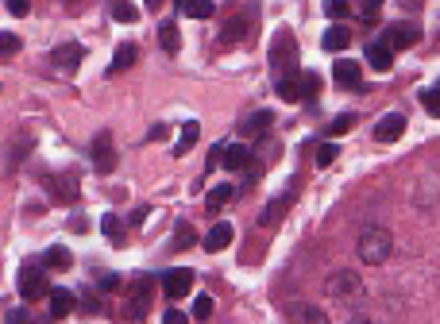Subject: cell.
Here are the masks:
<instances>
[{"instance_id":"obj_1","label":"cell","mask_w":440,"mask_h":324,"mask_svg":"<svg viewBox=\"0 0 440 324\" xmlns=\"http://www.w3.org/2000/svg\"><path fill=\"white\" fill-rule=\"evenodd\" d=\"M390 247H394V239H390V232L383 224H367L363 232H359V239H355V251H359V259L371 262V267H378V262L390 259Z\"/></svg>"},{"instance_id":"obj_2","label":"cell","mask_w":440,"mask_h":324,"mask_svg":"<svg viewBox=\"0 0 440 324\" xmlns=\"http://www.w3.org/2000/svg\"><path fill=\"white\" fill-rule=\"evenodd\" d=\"M324 293L340 305H359L363 301V282H359V274H352V270H336L333 278L324 282Z\"/></svg>"},{"instance_id":"obj_3","label":"cell","mask_w":440,"mask_h":324,"mask_svg":"<svg viewBox=\"0 0 440 324\" xmlns=\"http://www.w3.org/2000/svg\"><path fill=\"white\" fill-rule=\"evenodd\" d=\"M39 182H43V189L51 193L54 205H70V201H77V178L70 170H47Z\"/></svg>"},{"instance_id":"obj_4","label":"cell","mask_w":440,"mask_h":324,"mask_svg":"<svg viewBox=\"0 0 440 324\" xmlns=\"http://www.w3.org/2000/svg\"><path fill=\"white\" fill-rule=\"evenodd\" d=\"M20 297H23V301L51 297V286H47V274H43L39 262H23V267H20Z\"/></svg>"},{"instance_id":"obj_5","label":"cell","mask_w":440,"mask_h":324,"mask_svg":"<svg viewBox=\"0 0 440 324\" xmlns=\"http://www.w3.org/2000/svg\"><path fill=\"white\" fill-rule=\"evenodd\" d=\"M251 27H255V12L244 8V12H236V16L224 23V31H220V39H216V43H220V46H232V43H240V39H247V35H251Z\"/></svg>"},{"instance_id":"obj_6","label":"cell","mask_w":440,"mask_h":324,"mask_svg":"<svg viewBox=\"0 0 440 324\" xmlns=\"http://www.w3.org/2000/svg\"><path fill=\"white\" fill-rule=\"evenodd\" d=\"M162 290H166V297H190L194 293V270H185V267H174L162 274Z\"/></svg>"},{"instance_id":"obj_7","label":"cell","mask_w":440,"mask_h":324,"mask_svg":"<svg viewBox=\"0 0 440 324\" xmlns=\"http://www.w3.org/2000/svg\"><path fill=\"white\" fill-rule=\"evenodd\" d=\"M93 166H97L101 174L116 170V147H112V135H108V131H101L97 139H93Z\"/></svg>"},{"instance_id":"obj_8","label":"cell","mask_w":440,"mask_h":324,"mask_svg":"<svg viewBox=\"0 0 440 324\" xmlns=\"http://www.w3.org/2000/svg\"><path fill=\"white\" fill-rule=\"evenodd\" d=\"M333 77L340 89H363V70H359V62H352V58H336Z\"/></svg>"},{"instance_id":"obj_9","label":"cell","mask_w":440,"mask_h":324,"mask_svg":"<svg viewBox=\"0 0 440 324\" xmlns=\"http://www.w3.org/2000/svg\"><path fill=\"white\" fill-rule=\"evenodd\" d=\"M286 316H290V324H328V313L309 301H290L286 305Z\"/></svg>"},{"instance_id":"obj_10","label":"cell","mask_w":440,"mask_h":324,"mask_svg":"<svg viewBox=\"0 0 440 324\" xmlns=\"http://www.w3.org/2000/svg\"><path fill=\"white\" fill-rule=\"evenodd\" d=\"M402 131H406V112H387V116L375 124V139L394 143V139H402Z\"/></svg>"},{"instance_id":"obj_11","label":"cell","mask_w":440,"mask_h":324,"mask_svg":"<svg viewBox=\"0 0 440 324\" xmlns=\"http://www.w3.org/2000/svg\"><path fill=\"white\" fill-rule=\"evenodd\" d=\"M232 236H236V228L228 224V220H224V224H213L209 232H205L201 247H205V251H213V255H216V251H224L228 243H232Z\"/></svg>"},{"instance_id":"obj_12","label":"cell","mask_w":440,"mask_h":324,"mask_svg":"<svg viewBox=\"0 0 440 324\" xmlns=\"http://www.w3.org/2000/svg\"><path fill=\"white\" fill-rule=\"evenodd\" d=\"M383 39H387L394 51H398V46H413L421 39V27H417V23H394V27H387Z\"/></svg>"},{"instance_id":"obj_13","label":"cell","mask_w":440,"mask_h":324,"mask_svg":"<svg viewBox=\"0 0 440 324\" xmlns=\"http://www.w3.org/2000/svg\"><path fill=\"white\" fill-rule=\"evenodd\" d=\"M367 62L375 66V70H390L394 66V46L387 39H371L367 43Z\"/></svg>"},{"instance_id":"obj_14","label":"cell","mask_w":440,"mask_h":324,"mask_svg":"<svg viewBox=\"0 0 440 324\" xmlns=\"http://www.w3.org/2000/svg\"><path fill=\"white\" fill-rule=\"evenodd\" d=\"M51 58H54V66H62V70H74V66L86 58V46H81V43H58Z\"/></svg>"},{"instance_id":"obj_15","label":"cell","mask_w":440,"mask_h":324,"mask_svg":"<svg viewBox=\"0 0 440 324\" xmlns=\"http://www.w3.org/2000/svg\"><path fill=\"white\" fill-rule=\"evenodd\" d=\"M270 62H274V70H279L282 62H298V46H294V35L282 31L279 39H274V51H270Z\"/></svg>"},{"instance_id":"obj_16","label":"cell","mask_w":440,"mask_h":324,"mask_svg":"<svg viewBox=\"0 0 440 324\" xmlns=\"http://www.w3.org/2000/svg\"><path fill=\"white\" fill-rule=\"evenodd\" d=\"M286 213H290V197H270V205L259 213V224H263V228H274Z\"/></svg>"},{"instance_id":"obj_17","label":"cell","mask_w":440,"mask_h":324,"mask_svg":"<svg viewBox=\"0 0 440 324\" xmlns=\"http://www.w3.org/2000/svg\"><path fill=\"white\" fill-rule=\"evenodd\" d=\"M135 58H140V46H135V43H116V54H112V66H108V74H120V70L135 66Z\"/></svg>"},{"instance_id":"obj_18","label":"cell","mask_w":440,"mask_h":324,"mask_svg":"<svg viewBox=\"0 0 440 324\" xmlns=\"http://www.w3.org/2000/svg\"><path fill=\"white\" fill-rule=\"evenodd\" d=\"M159 43H162V51L170 54V58L182 51V35H178V23H174V20H162L159 23Z\"/></svg>"},{"instance_id":"obj_19","label":"cell","mask_w":440,"mask_h":324,"mask_svg":"<svg viewBox=\"0 0 440 324\" xmlns=\"http://www.w3.org/2000/svg\"><path fill=\"white\" fill-rule=\"evenodd\" d=\"M348 43H352V31H348V27H340V23H333V27L321 35V46H324V51H333V54H340Z\"/></svg>"},{"instance_id":"obj_20","label":"cell","mask_w":440,"mask_h":324,"mask_svg":"<svg viewBox=\"0 0 440 324\" xmlns=\"http://www.w3.org/2000/svg\"><path fill=\"white\" fill-rule=\"evenodd\" d=\"M298 93H301V100L317 105V97H321V77L313 74V70H301L298 74Z\"/></svg>"},{"instance_id":"obj_21","label":"cell","mask_w":440,"mask_h":324,"mask_svg":"<svg viewBox=\"0 0 440 324\" xmlns=\"http://www.w3.org/2000/svg\"><path fill=\"white\" fill-rule=\"evenodd\" d=\"M247 162H251V151L244 143H228L224 147V170H247Z\"/></svg>"},{"instance_id":"obj_22","label":"cell","mask_w":440,"mask_h":324,"mask_svg":"<svg viewBox=\"0 0 440 324\" xmlns=\"http://www.w3.org/2000/svg\"><path fill=\"white\" fill-rule=\"evenodd\" d=\"M197 139H201V124H197V120H190V124L182 128V135H178V143H174V154H178V159H182V154H190Z\"/></svg>"},{"instance_id":"obj_23","label":"cell","mask_w":440,"mask_h":324,"mask_svg":"<svg viewBox=\"0 0 440 324\" xmlns=\"http://www.w3.org/2000/svg\"><path fill=\"white\" fill-rule=\"evenodd\" d=\"M70 309H74V293L70 290H51V316L54 321H62V316H70Z\"/></svg>"},{"instance_id":"obj_24","label":"cell","mask_w":440,"mask_h":324,"mask_svg":"<svg viewBox=\"0 0 440 324\" xmlns=\"http://www.w3.org/2000/svg\"><path fill=\"white\" fill-rule=\"evenodd\" d=\"M228 201H232V185H228V182L224 185H213V189L205 193V208H209V213H220Z\"/></svg>"},{"instance_id":"obj_25","label":"cell","mask_w":440,"mask_h":324,"mask_svg":"<svg viewBox=\"0 0 440 324\" xmlns=\"http://www.w3.org/2000/svg\"><path fill=\"white\" fill-rule=\"evenodd\" d=\"M178 12L194 16V20H209V16L216 12V4H213V0H182V4H178Z\"/></svg>"},{"instance_id":"obj_26","label":"cell","mask_w":440,"mask_h":324,"mask_svg":"<svg viewBox=\"0 0 440 324\" xmlns=\"http://www.w3.org/2000/svg\"><path fill=\"white\" fill-rule=\"evenodd\" d=\"M274 93H279L282 100H301V93H298V74H286V77H279V85H274Z\"/></svg>"},{"instance_id":"obj_27","label":"cell","mask_w":440,"mask_h":324,"mask_svg":"<svg viewBox=\"0 0 440 324\" xmlns=\"http://www.w3.org/2000/svg\"><path fill=\"white\" fill-rule=\"evenodd\" d=\"M43 262H47L51 270H66L74 259H70V251H66V247H51V251L43 255Z\"/></svg>"},{"instance_id":"obj_28","label":"cell","mask_w":440,"mask_h":324,"mask_svg":"<svg viewBox=\"0 0 440 324\" xmlns=\"http://www.w3.org/2000/svg\"><path fill=\"white\" fill-rule=\"evenodd\" d=\"M340 159V143H321V147H317V166H333V162Z\"/></svg>"},{"instance_id":"obj_29","label":"cell","mask_w":440,"mask_h":324,"mask_svg":"<svg viewBox=\"0 0 440 324\" xmlns=\"http://www.w3.org/2000/svg\"><path fill=\"white\" fill-rule=\"evenodd\" d=\"M417 100L425 105V112H429V116H440V89H421Z\"/></svg>"},{"instance_id":"obj_30","label":"cell","mask_w":440,"mask_h":324,"mask_svg":"<svg viewBox=\"0 0 440 324\" xmlns=\"http://www.w3.org/2000/svg\"><path fill=\"white\" fill-rule=\"evenodd\" d=\"M112 20L116 23H135L140 20V8H135V4H112Z\"/></svg>"},{"instance_id":"obj_31","label":"cell","mask_w":440,"mask_h":324,"mask_svg":"<svg viewBox=\"0 0 440 324\" xmlns=\"http://www.w3.org/2000/svg\"><path fill=\"white\" fill-rule=\"evenodd\" d=\"M194 316L197 321H209V316H213V297H209V293H197L194 297Z\"/></svg>"},{"instance_id":"obj_32","label":"cell","mask_w":440,"mask_h":324,"mask_svg":"<svg viewBox=\"0 0 440 324\" xmlns=\"http://www.w3.org/2000/svg\"><path fill=\"white\" fill-rule=\"evenodd\" d=\"M270 124H274V116H270V112H255V116H251V120L244 124V128L251 131V135H259V131H267Z\"/></svg>"},{"instance_id":"obj_33","label":"cell","mask_w":440,"mask_h":324,"mask_svg":"<svg viewBox=\"0 0 440 324\" xmlns=\"http://www.w3.org/2000/svg\"><path fill=\"white\" fill-rule=\"evenodd\" d=\"M101 232H105V236L112 239V243H120V220H116L112 213H105V216H101Z\"/></svg>"},{"instance_id":"obj_34","label":"cell","mask_w":440,"mask_h":324,"mask_svg":"<svg viewBox=\"0 0 440 324\" xmlns=\"http://www.w3.org/2000/svg\"><path fill=\"white\" fill-rule=\"evenodd\" d=\"M352 128H355V116L344 112V116H336L333 124H328V135H344V131H352Z\"/></svg>"},{"instance_id":"obj_35","label":"cell","mask_w":440,"mask_h":324,"mask_svg":"<svg viewBox=\"0 0 440 324\" xmlns=\"http://www.w3.org/2000/svg\"><path fill=\"white\" fill-rule=\"evenodd\" d=\"M190 243H194V228H190V224L182 220V224H178V236H174V247H178V251H185Z\"/></svg>"},{"instance_id":"obj_36","label":"cell","mask_w":440,"mask_h":324,"mask_svg":"<svg viewBox=\"0 0 440 324\" xmlns=\"http://www.w3.org/2000/svg\"><path fill=\"white\" fill-rule=\"evenodd\" d=\"M324 16H328V20H344V16H348V4H344V0H328V4H324Z\"/></svg>"},{"instance_id":"obj_37","label":"cell","mask_w":440,"mask_h":324,"mask_svg":"<svg viewBox=\"0 0 440 324\" xmlns=\"http://www.w3.org/2000/svg\"><path fill=\"white\" fill-rule=\"evenodd\" d=\"M0 51H4V58H12V54L20 51V39H16V35H8V31H4V35H0Z\"/></svg>"},{"instance_id":"obj_38","label":"cell","mask_w":440,"mask_h":324,"mask_svg":"<svg viewBox=\"0 0 440 324\" xmlns=\"http://www.w3.org/2000/svg\"><path fill=\"white\" fill-rule=\"evenodd\" d=\"M378 12H383V8H378L375 0H367V4H359V20H367V23H375V20H378Z\"/></svg>"},{"instance_id":"obj_39","label":"cell","mask_w":440,"mask_h":324,"mask_svg":"<svg viewBox=\"0 0 440 324\" xmlns=\"http://www.w3.org/2000/svg\"><path fill=\"white\" fill-rule=\"evenodd\" d=\"M4 8H8L12 16H27V0H8Z\"/></svg>"},{"instance_id":"obj_40","label":"cell","mask_w":440,"mask_h":324,"mask_svg":"<svg viewBox=\"0 0 440 324\" xmlns=\"http://www.w3.org/2000/svg\"><path fill=\"white\" fill-rule=\"evenodd\" d=\"M162 324H190V316H185V313H178V309H170V313L162 316Z\"/></svg>"},{"instance_id":"obj_41","label":"cell","mask_w":440,"mask_h":324,"mask_svg":"<svg viewBox=\"0 0 440 324\" xmlns=\"http://www.w3.org/2000/svg\"><path fill=\"white\" fill-rule=\"evenodd\" d=\"M97 282H101V290H116V286H120L116 274H97Z\"/></svg>"},{"instance_id":"obj_42","label":"cell","mask_w":440,"mask_h":324,"mask_svg":"<svg viewBox=\"0 0 440 324\" xmlns=\"http://www.w3.org/2000/svg\"><path fill=\"white\" fill-rule=\"evenodd\" d=\"M4 321H8V324H23V321H27V313H23V309H8Z\"/></svg>"},{"instance_id":"obj_43","label":"cell","mask_w":440,"mask_h":324,"mask_svg":"<svg viewBox=\"0 0 440 324\" xmlns=\"http://www.w3.org/2000/svg\"><path fill=\"white\" fill-rule=\"evenodd\" d=\"M348 324H375V321H367V316H352Z\"/></svg>"},{"instance_id":"obj_44","label":"cell","mask_w":440,"mask_h":324,"mask_svg":"<svg viewBox=\"0 0 440 324\" xmlns=\"http://www.w3.org/2000/svg\"><path fill=\"white\" fill-rule=\"evenodd\" d=\"M437 89H440V85H437Z\"/></svg>"}]
</instances>
